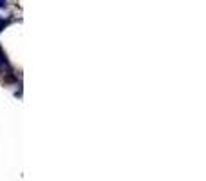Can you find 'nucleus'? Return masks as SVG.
Returning <instances> with one entry per match:
<instances>
[{"label":"nucleus","instance_id":"nucleus-4","mask_svg":"<svg viewBox=\"0 0 206 181\" xmlns=\"http://www.w3.org/2000/svg\"><path fill=\"white\" fill-rule=\"evenodd\" d=\"M15 96H16V98H20V96H22V89H18V91L15 93Z\"/></svg>","mask_w":206,"mask_h":181},{"label":"nucleus","instance_id":"nucleus-3","mask_svg":"<svg viewBox=\"0 0 206 181\" xmlns=\"http://www.w3.org/2000/svg\"><path fill=\"white\" fill-rule=\"evenodd\" d=\"M8 7V0H0V9H6Z\"/></svg>","mask_w":206,"mask_h":181},{"label":"nucleus","instance_id":"nucleus-1","mask_svg":"<svg viewBox=\"0 0 206 181\" xmlns=\"http://www.w3.org/2000/svg\"><path fill=\"white\" fill-rule=\"evenodd\" d=\"M4 82H6V83H15V82H18L16 74L13 72V67H11V69H6V72H4Z\"/></svg>","mask_w":206,"mask_h":181},{"label":"nucleus","instance_id":"nucleus-2","mask_svg":"<svg viewBox=\"0 0 206 181\" xmlns=\"http://www.w3.org/2000/svg\"><path fill=\"white\" fill-rule=\"evenodd\" d=\"M11 22H15V18H13V16H8V18H6V20H4V18H2V20H0V33H2V31H4V29L8 27L9 24H11Z\"/></svg>","mask_w":206,"mask_h":181},{"label":"nucleus","instance_id":"nucleus-5","mask_svg":"<svg viewBox=\"0 0 206 181\" xmlns=\"http://www.w3.org/2000/svg\"><path fill=\"white\" fill-rule=\"evenodd\" d=\"M2 74H4V69H0V76H2Z\"/></svg>","mask_w":206,"mask_h":181}]
</instances>
